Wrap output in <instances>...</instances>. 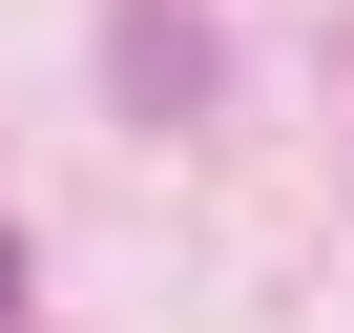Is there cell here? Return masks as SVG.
I'll list each match as a JSON object with an SVG mask.
<instances>
[{
    "label": "cell",
    "instance_id": "6da1fadb",
    "mask_svg": "<svg viewBox=\"0 0 354 333\" xmlns=\"http://www.w3.org/2000/svg\"><path fill=\"white\" fill-rule=\"evenodd\" d=\"M0 312H21V250H0Z\"/></svg>",
    "mask_w": 354,
    "mask_h": 333
}]
</instances>
